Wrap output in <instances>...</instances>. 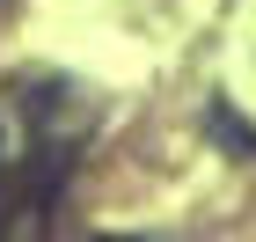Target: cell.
Segmentation results:
<instances>
[{"label":"cell","mask_w":256,"mask_h":242,"mask_svg":"<svg viewBox=\"0 0 256 242\" xmlns=\"http://www.w3.org/2000/svg\"><path fill=\"white\" fill-rule=\"evenodd\" d=\"M212 132H220L227 147H256V125H242L234 110H212Z\"/></svg>","instance_id":"obj_1"}]
</instances>
